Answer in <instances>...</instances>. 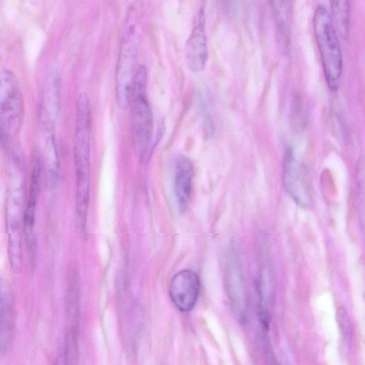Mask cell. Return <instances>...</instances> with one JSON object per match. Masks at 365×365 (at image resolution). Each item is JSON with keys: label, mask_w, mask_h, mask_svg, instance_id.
<instances>
[{"label": "cell", "mask_w": 365, "mask_h": 365, "mask_svg": "<svg viewBox=\"0 0 365 365\" xmlns=\"http://www.w3.org/2000/svg\"><path fill=\"white\" fill-rule=\"evenodd\" d=\"M146 86V69L140 66L135 73L129 103L133 146L136 155L142 160H147L152 150L153 114Z\"/></svg>", "instance_id": "cell-1"}, {"label": "cell", "mask_w": 365, "mask_h": 365, "mask_svg": "<svg viewBox=\"0 0 365 365\" xmlns=\"http://www.w3.org/2000/svg\"><path fill=\"white\" fill-rule=\"evenodd\" d=\"M313 26L327 85L331 91H336L342 70V57L335 27L322 5H318L315 10Z\"/></svg>", "instance_id": "cell-2"}, {"label": "cell", "mask_w": 365, "mask_h": 365, "mask_svg": "<svg viewBox=\"0 0 365 365\" xmlns=\"http://www.w3.org/2000/svg\"><path fill=\"white\" fill-rule=\"evenodd\" d=\"M24 118V102L16 75L0 71V140L6 142L20 132Z\"/></svg>", "instance_id": "cell-3"}, {"label": "cell", "mask_w": 365, "mask_h": 365, "mask_svg": "<svg viewBox=\"0 0 365 365\" xmlns=\"http://www.w3.org/2000/svg\"><path fill=\"white\" fill-rule=\"evenodd\" d=\"M9 191L6 205V231L8 255L10 266L19 273L22 266L21 220L23 219V183L19 177H14ZM23 230V228H22Z\"/></svg>", "instance_id": "cell-4"}, {"label": "cell", "mask_w": 365, "mask_h": 365, "mask_svg": "<svg viewBox=\"0 0 365 365\" xmlns=\"http://www.w3.org/2000/svg\"><path fill=\"white\" fill-rule=\"evenodd\" d=\"M137 38L130 27L120 47L116 69V98L119 106L125 108L130 97L136 73Z\"/></svg>", "instance_id": "cell-5"}, {"label": "cell", "mask_w": 365, "mask_h": 365, "mask_svg": "<svg viewBox=\"0 0 365 365\" xmlns=\"http://www.w3.org/2000/svg\"><path fill=\"white\" fill-rule=\"evenodd\" d=\"M76 168V218L79 231L83 234L86 228L87 212L90 192L91 149H73Z\"/></svg>", "instance_id": "cell-6"}, {"label": "cell", "mask_w": 365, "mask_h": 365, "mask_svg": "<svg viewBox=\"0 0 365 365\" xmlns=\"http://www.w3.org/2000/svg\"><path fill=\"white\" fill-rule=\"evenodd\" d=\"M283 175L284 187L290 196L298 205L308 207L312 202L309 179L291 147H287L284 153Z\"/></svg>", "instance_id": "cell-7"}, {"label": "cell", "mask_w": 365, "mask_h": 365, "mask_svg": "<svg viewBox=\"0 0 365 365\" xmlns=\"http://www.w3.org/2000/svg\"><path fill=\"white\" fill-rule=\"evenodd\" d=\"M200 289L198 275L188 269L180 270L171 279L169 295L175 306L181 312H187L195 307Z\"/></svg>", "instance_id": "cell-8"}, {"label": "cell", "mask_w": 365, "mask_h": 365, "mask_svg": "<svg viewBox=\"0 0 365 365\" xmlns=\"http://www.w3.org/2000/svg\"><path fill=\"white\" fill-rule=\"evenodd\" d=\"M40 168L39 163L36 161L31 172L29 191L22 219L24 240L32 263L35 260L36 253L35 222L39 193Z\"/></svg>", "instance_id": "cell-9"}, {"label": "cell", "mask_w": 365, "mask_h": 365, "mask_svg": "<svg viewBox=\"0 0 365 365\" xmlns=\"http://www.w3.org/2000/svg\"><path fill=\"white\" fill-rule=\"evenodd\" d=\"M38 124L39 136L49 180L51 183H54L59 175V158L53 129L52 118L42 107L40 108Z\"/></svg>", "instance_id": "cell-10"}, {"label": "cell", "mask_w": 365, "mask_h": 365, "mask_svg": "<svg viewBox=\"0 0 365 365\" xmlns=\"http://www.w3.org/2000/svg\"><path fill=\"white\" fill-rule=\"evenodd\" d=\"M204 17L203 11H201L197 23L188 37L185 47L187 65L195 73L205 68L208 57Z\"/></svg>", "instance_id": "cell-11"}, {"label": "cell", "mask_w": 365, "mask_h": 365, "mask_svg": "<svg viewBox=\"0 0 365 365\" xmlns=\"http://www.w3.org/2000/svg\"><path fill=\"white\" fill-rule=\"evenodd\" d=\"M226 274V289L231 307L235 317L244 322L247 317V301L244 283L237 260H230Z\"/></svg>", "instance_id": "cell-12"}, {"label": "cell", "mask_w": 365, "mask_h": 365, "mask_svg": "<svg viewBox=\"0 0 365 365\" xmlns=\"http://www.w3.org/2000/svg\"><path fill=\"white\" fill-rule=\"evenodd\" d=\"M193 170L190 160L185 156H180L176 160L174 190L181 212L186 210L192 190Z\"/></svg>", "instance_id": "cell-13"}, {"label": "cell", "mask_w": 365, "mask_h": 365, "mask_svg": "<svg viewBox=\"0 0 365 365\" xmlns=\"http://www.w3.org/2000/svg\"><path fill=\"white\" fill-rule=\"evenodd\" d=\"M14 334V315L9 294L0 282V353L9 349Z\"/></svg>", "instance_id": "cell-14"}, {"label": "cell", "mask_w": 365, "mask_h": 365, "mask_svg": "<svg viewBox=\"0 0 365 365\" xmlns=\"http://www.w3.org/2000/svg\"><path fill=\"white\" fill-rule=\"evenodd\" d=\"M272 7L276 21L279 44L283 51H287L289 44L292 2L274 1H272Z\"/></svg>", "instance_id": "cell-15"}, {"label": "cell", "mask_w": 365, "mask_h": 365, "mask_svg": "<svg viewBox=\"0 0 365 365\" xmlns=\"http://www.w3.org/2000/svg\"><path fill=\"white\" fill-rule=\"evenodd\" d=\"M333 19L341 38L346 39L349 27V3L348 1H330Z\"/></svg>", "instance_id": "cell-16"}, {"label": "cell", "mask_w": 365, "mask_h": 365, "mask_svg": "<svg viewBox=\"0 0 365 365\" xmlns=\"http://www.w3.org/2000/svg\"><path fill=\"white\" fill-rule=\"evenodd\" d=\"M338 314H339L338 319L339 321H341L340 326L342 327L343 331L348 333L349 325L348 324L349 320H348V317L346 314V312L343 309H341L340 311H339Z\"/></svg>", "instance_id": "cell-17"}]
</instances>
